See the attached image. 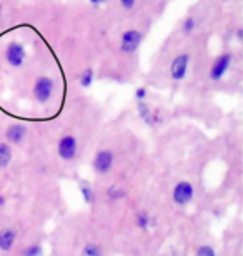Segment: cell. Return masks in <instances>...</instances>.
Masks as SVG:
<instances>
[{
	"instance_id": "6da1fadb",
	"label": "cell",
	"mask_w": 243,
	"mask_h": 256,
	"mask_svg": "<svg viewBox=\"0 0 243 256\" xmlns=\"http://www.w3.org/2000/svg\"><path fill=\"white\" fill-rule=\"evenodd\" d=\"M77 152H79V143H77V138L70 133H67L59 140V145H57V153L64 162H72L75 160Z\"/></svg>"
},
{
	"instance_id": "7a4b0ae2",
	"label": "cell",
	"mask_w": 243,
	"mask_h": 256,
	"mask_svg": "<svg viewBox=\"0 0 243 256\" xmlns=\"http://www.w3.org/2000/svg\"><path fill=\"white\" fill-rule=\"evenodd\" d=\"M193 185L190 182H178L177 185L173 186V192H172V198H173V203L177 206H187L190 204V202L193 200Z\"/></svg>"
},
{
	"instance_id": "3957f363",
	"label": "cell",
	"mask_w": 243,
	"mask_h": 256,
	"mask_svg": "<svg viewBox=\"0 0 243 256\" xmlns=\"http://www.w3.org/2000/svg\"><path fill=\"white\" fill-rule=\"evenodd\" d=\"M54 90H55L54 80L49 78V76H39L34 85V96L39 104H47L52 98V95H54Z\"/></svg>"
},
{
	"instance_id": "277c9868",
	"label": "cell",
	"mask_w": 243,
	"mask_h": 256,
	"mask_svg": "<svg viewBox=\"0 0 243 256\" xmlns=\"http://www.w3.org/2000/svg\"><path fill=\"white\" fill-rule=\"evenodd\" d=\"M113 153L110 150H107V148H103V150H98L94 156V162H92V168H94V172L97 175H107L108 172L112 170L113 166Z\"/></svg>"
},
{
	"instance_id": "5b68a950",
	"label": "cell",
	"mask_w": 243,
	"mask_h": 256,
	"mask_svg": "<svg viewBox=\"0 0 243 256\" xmlns=\"http://www.w3.org/2000/svg\"><path fill=\"white\" fill-rule=\"evenodd\" d=\"M231 62H233V57H231L230 52H225V54L218 55V57L215 58L213 65H211V68H210V80L218 82V80L223 78V75L230 70Z\"/></svg>"
},
{
	"instance_id": "8992f818",
	"label": "cell",
	"mask_w": 243,
	"mask_h": 256,
	"mask_svg": "<svg viewBox=\"0 0 243 256\" xmlns=\"http://www.w3.org/2000/svg\"><path fill=\"white\" fill-rule=\"evenodd\" d=\"M142 38H143V35L142 32H138V30H133V28L127 30L120 37V50L127 55L137 52V48L140 47V44H142Z\"/></svg>"
},
{
	"instance_id": "52a82bcc",
	"label": "cell",
	"mask_w": 243,
	"mask_h": 256,
	"mask_svg": "<svg viewBox=\"0 0 243 256\" xmlns=\"http://www.w3.org/2000/svg\"><path fill=\"white\" fill-rule=\"evenodd\" d=\"M25 57H27V52H25L24 45L20 42H10L7 50H5V60H7L9 65L12 66H22L25 62Z\"/></svg>"
},
{
	"instance_id": "ba28073f",
	"label": "cell",
	"mask_w": 243,
	"mask_h": 256,
	"mask_svg": "<svg viewBox=\"0 0 243 256\" xmlns=\"http://www.w3.org/2000/svg\"><path fill=\"white\" fill-rule=\"evenodd\" d=\"M188 65H190V55L188 54H180L173 58L172 65H170V75L175 82H180L185 78L188 72Z\"/></svg>"
},
{
	"instance_id": "9c48e42d",
	"label": "cell",
	"mask_w": 243,
	"mask_h": 256,
	"mask_svg": "<svg viewBox=\"0 0 243 256\" xmlns=\"http://www.w3.org/2000/svg\"><path fill=\"white\" fill-rule=\"evenodd\" d=\"M137 110H138L140 118L145 122L147 125H157V124L162 122V116H160V114H158V112H152V108H150V105L147 104V102H138Z\"/></svg>"
},
{
	"instance_id": "30bf717a",
	"label": "cell",
	"mask_w": 243,
	"mask_h": 256,
	"mask_svg": "<svg viewBox=\"0 0 243 256\" xmlns=\"http://www.w3.org/2000/svg\"><path fill=\"white\" fill-rule=\"evenodd\" d=\"M5 136H7V142L12 143V145H20L25 140V136H27V128H25V125L14 124L7 128Z\"/></svg>"
},
{
	"instance_id": "8fae6325",
	"label": "cell",
	"mask_w": 243,
	"mask_h": 256,
	"mask_svg": "<svg viewBox=\"0 0 243 256\" xmlns=\"http://www.w3.org/2000/svg\"><path fill=\"white\" fill-rule=\"evenodd\" d=\"M17 242V232L14 228H2L0 230V252L9 253Z\"/></svg>"
},
{
	"instance_id": "7c38bea8",
	"label": "cell",
	"mask_w": 243,
	"mask_h": 256,
	"mask_svg": "<svg viewBox=\"0 0 243 256\" xmlns=\"http://www.w3.org/2000/svg\"><path fill=\"white\" fill-rule=\"evenodd\" d=\"M12 162V148L7 142H2L0 143V170L7 168Z\"/></svg>"
},
{
	"instance_id": "4fadbf2b",
	"label": "cell",
	"mask_w": 243,
	"mask_h": 256,
	"mask_svg": "<svg viewBox=\"0 0 243 256\" xmlns=\"http://www.w3.org/2000/svg\"><path fill=\"white\" fill-rule=\"evenodd\" d=\"M79 190L82 198L87 204H94L95 203V193H94V188H92L87 182H80L79 183Z\"/></svg>"
},
{
	"instance_id": "5bb4252c",
	"label": "cell",
	"mask_w": 243,
	"mask_h": 256,
	"mask_svg": "<svg viewBox=\"0 0 243 256\" xmlns=\"http://www.w3.org/2000/svg\"><path fill=\"white\" fill-rule=\"evenodd\" d=\"M135 224L140 230H148L152 226V218H150V214L147 212H138L135 214Z\"/></svg>"
},
{
	"instance_id": "9a60e30c",
	"label": "cell",
	"mask_w": 243,
	"mask_h": 256,
	"mask_svg": "<svg viewBox=\"0 0 243 256\" xmlns=\"http://www.w3.org/2000/svg\"><path fill=\"white\" fill-rule=\"evenodd\" d=\"M94 80H95V74H94V68H90V66L82 72L80 76H79V82L84 88H89V86L94 84Z\"/></svg>"
},
{
	"instance_id": "2e32d148",
	"label": "cell",
	"mask_w": 243,
	"mask_h": 256,
	"mask_svg": "<svg viewBox=\"0 0 243 256\" xmlns=\"http://www.w3.org/2000/svg\"><path fill=\"white\" fill-rule=\"evenodd\" d=\"M105 194L110 202H118V200H122L123 196H125V192H123L122 188H118L117 185H110L105 190Z\"/></svg>"
},
{
	"instance_id": "e0dca14e",
	"label": "cell",
	"mask_w": 243,
	"mask_h": 256,
	"mask_svg": "<svg viewBox=\"0 0 243 256\" xmlns=\"http://www.w3.org/2000/svg\"><path fill=\"white\" fill-rule=\"evenodd\" d=\"M82 256H103V250L97 243H87L82 248Z\"/></svg>"
},
{
	"instance_id": "ac0fdd59",
	"label": "cell",
	"mask_w": 243,
	"mask_h": 256,
	"mask_svg": "<svg viewBox=\"0 0 243 256\" xmlns=\"http://www.w3.org/2000/svg\"><path fill=\"white\" fill-rule=\"evenodd\" d=\"M22 256H44V248L40 244H30L22 250Z\"/></svg>"
},
{
	"instance_id": "d6986e66",
	"label": "cell",
	"mask_w": 243,
	"mask_h": 256,
	"mask_svg": "<svg viewBox=\"0 0 243 256\" xmlns=\"http://www.w3.org/2000/svg\"><path fill=\"white\" fill-rule=\"evenodd\" d=\"M196 256H216V253L210 244H201L196 248Z\"/></svg>"
},
{
	"instance_id": "ffe728a7",
	"label": "cell",
	"mask_w": 243,
	"mask_h": 256,
	"mask_svg": "<svg viewBox=\"0 0 243 256\" xmlns=\"http://www.w3.org/2000/svg\"><path fill=\"white\" fill-rule=\"evenodd\" d=\"M193 28H195V18H193V17H187V18H185L183 25H182L183 34H190Z\"/></svg>"
},
{
	"instance_id": "44dd1931",
	"label": "cell",
	"mask_w": 243,
	"mask_h": 256,
	"mask_svg": "<svg viewBox=\"0 0 243 256\" xmlns=\"http://www.w3.org/2000/svg\"><path fill=\"white\" fill-rule=\"evenodd\" d=\"M135 98H137V102H145V98H147V88H145V86H140V88L135 90Z\"/></svg>"
},
{
	"instance_id": "7402d4cb",
	"label": "cell",
	"mask_w": 243,
	"mask_h": 256,
	"mask_svg": "<svg viewBox=\"0 0 243 256\" xmlns=\"http://www.w3.org/2000/svg\"><path fill=\"white\" fill-rule=\"evenodd\" d=\"M135 4H137V0H120V5L123 8H127V10L135 7Z\"/></svg>"
},
{
	"instance_id": "603a6c76",
	"label": "cell",
	"mask_w": 243,
	"mask_h": 256,
	"mask_svg": "<svg viewBox=\"0 0 243 256\" xmlns=\"http://www.w3.org/2000/svg\"><path fill=\"white\" fill-rule=\"evenodd\" d=\"M5 203H7V198H5V194H0V208H4Z\"/></svg>"
},
{
	"instance_id": "cb8c5ba5",
	"label": "cell",
	"mask_w": 243,
	"mask_h": 256,
	"mask_svg": "<svg viewBox=\"0 0 243 256\" xmlns=\"http://www.w3.org/2000/svg\"><path fill=\"white\" fill-rule=\"evenodd\" d=\"M90 4H94V5H100V4H103V2H107V0H89Z\"/></svg>"
},
{
	"instance_id": "d4e9b609",
	"label": "cell",
	"mask_w": 243,
	"mask_h": 256,
	"mask_svg": "<svg viewBox=\"0 0 243 256\" xmlns=\"http://www.w3.org/2000/svg\"><path fill=\"white\" fill-rule=\"evenodd\" d=\"M241 37H243V30L238 28V30H236V40H241Z\"/></svg>"
},
{
	"instance_id": "484cf974",
	"label": "cell",
	"mask_w": 243,
	"mask_h": 256,
	"mask_svg": "<svg viewBox=\"0 0 243 256\" xmlns=\"http://www.w3.org/2000/svg\"><path fill=\"white\" fill-rule=\"evenodd\" d=\"M0 17H2V5H0Z\"/></svg>"
}]
</instances>
